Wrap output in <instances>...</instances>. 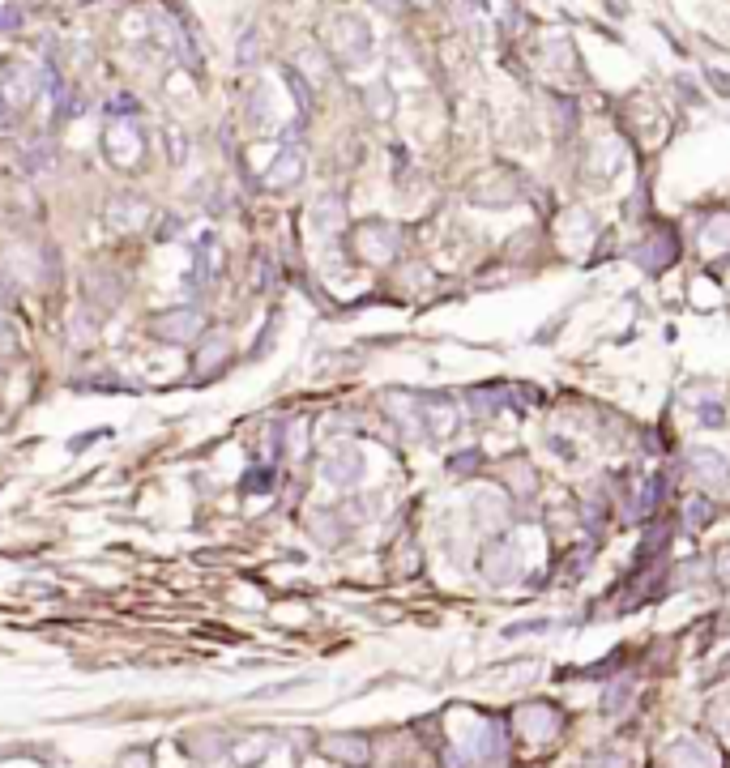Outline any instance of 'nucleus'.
<instances>
[{
  "mask_svg": "<svg viewBox=\"0 0 730 768\" xmlns=\"http://www.w3.org/2000/svg\"><path fill=\"white\" fill-rule=\"evenodd\" d=\"M35 94H39V77L30 64L9 60L5 69H0V103L5 107H26Z\"/></svg>",
  "mask_w": 730,
  "mask_h": 768,
  "instance_id": "f257e3e1",
  "label": "nucleus"
},
{
  "mask_svg": "<svg viewBox=\"0 0 730 768\" xmlns=\"http://www.w3.org/2000/svg\"><path fill=\"white\" fill-rule=\"evenodd\" d=\"M137 154H141V133L133 124H124V120H116L107 128V158L116 167H129V163H137Z\"/></svg>",
  "mask_w": 730,
  "mask_h": 768,
  "instance_id": "f03ea898",
  "label": "nucleus"
},
{
  "mask_svg": "<svg viewBox=\"0 0 730 768\" xmlns=\"http://www.w3.org/2000/svg\"><path fill=\"white\" fill-rule=\"evenodd\" d=\"M359 470H363V461H359L355 448H338V453H333V457L325 461V478H329V483H338V487L355 483Z\"/></svg>",
  "mask_w": 730,
  "mask_h": 768,
  "instance_id": "7ed1b4c3",
  "label": "nucleus"
},
{
  "mask_svg": "<svg viewBox=\"0 0 730 768\" xmlns=\"http://www.w3.org/2000/svg\"><path fill=\"white\" fill-rule=\"evenodd\" d=\"M692 470H696V474H701V478H705V483H709V487H722V483H726V478H730V470H726V461H722L718 453H713V448H696V453H692Z\"/></svg>",
  "mask_w": 730,
  "mask_h": 768,
  "instance_id": "20e7f679",
  "label": "nucleus"
},
{
  "mask_svg": "<svg viewBox=\"0 0 730 768\" xmlns=\"http://www.w3.org/2000/svg\"><path fill=\"white\" fill-rule=\"evenodd\" d=\"M197 325H201L197 312H167L154 329L163 333V338H171V342H184V338H193V333H197Z\"/></svg>",
  "mask_w": 730,
  "mask_h": 768,
  "instance_id": "39448f33",
  "label": "nucleus"
},
{
  "mask_svg": "<svg viewBox=\"0 0 730 768\" xmlns=\"http://www.w3.org/2000/svg\"><path fill=\"white\" fill-rule=\"evenodd\" d=\"M141 222H146V201L120 197L116 205H111V227H116V231H137Z\"/></svg>",
  "mask_w": 730,
  "mask_h": 768,
  "instance_id": "423d86ee",
  "label": "nucleus"
},
{
  "mask_svg": "<svg viewBox=\"0 0 730 768\" xmlns=\"http://www.w3.org/2000/svg\"><path fill=\"white\" fill-rule=\"evenodd\" d=\"M338 26L346 30V43H338V52H342L346 60H363V56H368V30H363V22L338 18Z\"/></svg>",
  "mask_w": 730,
  "mask_h": 768,
  "instance_id": "0eeeda50",
  "label": "nucleus"
},
{
  "mask_svg": "<svg viewBox=\"0 0 730 768\" xmlns=\"http://www.w3.org/2000/svg\"><path fill=\"white\" fill-rule=\"evenodd\" d=\"M299 171H304V158H299V150H282V154H278V163L265 171V180L282 188V184H295V180H299Z\"/></svg>",
  "mask_w": 730,
  "mask_h": 768,
  "instance_id": "6e6552de",
  "label": "nucleus"
},
{
  "mask_svg": "<svg viewBox=\"0 0 730 768\" xmlns=\"http://www.w3.org/2000/svg\"><path fill=\"white\" fill-rule=\"evenodd\" d=\"M316 231H333V227H342V205L338 201H333V197H325V201H316Z\"/></svg>",
  "mask_w": 730,
  "mask_h": 768,
  "instance_id": "1a4fd4ad",
  "label": "nucleus"
},
{
  "mask_svg": "<svg viewBox=\"0 0 730 768\" xmlns=\"http://www.w3.org/2000/svg\"><path fill=\"white\" fill-rule=\"evenodd\" d=\"M726 239H730V218L722 214V218H713L709 227H705V244H709V248H722Z\"/></svg>",
  "mask_w": 730,
  "mask_h": 768,
  "instance_id": "9d476101",
  "label": "nucleus"
},
{
  "mask_svg": "<svg viewBox=\"0 0 730 768\" xmlns=\"http://www.w3.org/2000/svg\"><path fill=\"white\" fill-rule=\"evenodd\" d=\"M0 120H5V103H0Z\"/></svg>",
  "mask_w": 730,
  "mask_h": 768,
  "instance_id": "9b49d317",
  "label": "nucleus"
}]
</instances>
